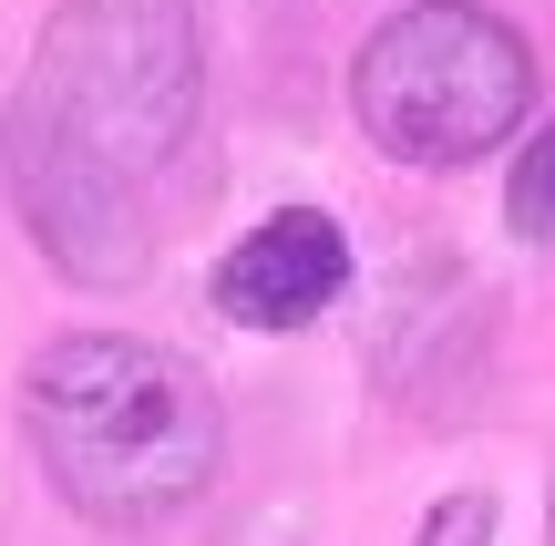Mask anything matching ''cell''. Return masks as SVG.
Returning <instances> with one entry per match:
<instances>
[{"label":"cell","instance_id":"1","mask_svg":"<svg viewBox=\"0 0 555 546\" xmlns=\"http://www.w3.org/2000/svg\"><path fill=\"white\" fill-rule=\"evenodd\" d=\"M206 103L196 0H62L31 41L0 186L41 258L82 289H124L155 258V176L185 155Z\"/></svg>","mask_w":555,"mask_h":546},{"label":"cell","instance_id":"2","mask_svg":"<svg viewBox=\"0 0 555 546\" xmlns=\"http://www.w3.org/2000/svg\"><path fill=\"white\" fill-rule=\"evenodd\" d=\"M21 433L73 516L93 526H155L217 485L227 412L185 351L124 341V330H73L21 371Z\"/></svg>","mask_w":555,"mask_h":546},{"label":"cell","instance_id":"3","mask_svg":"<svg viewBox=\"0 0 555 546\" xmlns=\"http://www.w3.org/2000/svg\"><path fill=\"white\" fill-rule=\"evenodd\" d=\"M535 103V52L474 0H422L380 21L350 62V114L391 165H474Z\"/></svg>","mask_w":555,"mask_h":546},{"label":"cell","instance_id":"4","mask_svg":"<svg viewBox=\"0 0 555 546\" xmlns=\"http://www.w3.org/2000/svg\"><path fill=\"white\" fill-rule=\"evenodd\" d=\"M350 289V238L319 206H278L217 258V309L237 330H309Z\"/></svg>","mask_w":555,"mask_h":546},{"label":"cell","instance_id":"5","mask_svg":"<svg viewBox=\"0 0 555 546\" xmlns=\"http://www.w3.org/2000/svg\"><path fill=\"white\" fill-rule=\"evenodd\" d=\"M504 227H515L525 247H555V124H545L535 144H525L515 186H504Z\"/></svg>","mask_w":555,"mask_h":546},{"label":"cell","instance_id":"6","mask_svg":"<svg viewBox=\"0 0 555 546\" xmlns=\"http://www.w3.org/2000/svg\"><path fill=\"white\" fill-rule=\"evenodd\" d=\"M412 546H494V495H442Z\"/></svg>","mask_w":555,"mask_h":546}]
</instances>
